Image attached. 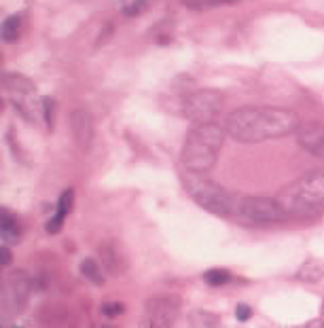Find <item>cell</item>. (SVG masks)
<instances>
[{
  "instance_id": "20",
  "label": "cell",
  "mask_w": 324,
  "mask_h": 328,
  "mask_svg": "<svg viewBox=\"0 0 324 328\" xmlns=\"http://www.w3.org/2000/svg\"><path fill=\"white\" fill-rule=\"evenodd\" d=\"M53 98H43V119L47 123V130H53Z\"/></svg>"
},
{
  "instance_id": "5",
  "label": "cell",
  "mask_w": 324,
  "mask_h": 328,
  "mask_svg": "<svg viewBox=\"0 0 324 328\" xmlns=\"http://www.w3.org/2000/svg\"><path fill=\"white\" fill-rule=\"evenodd\" d=\"M3 87L11 96V104L17 108L21 116H26L30 123H36L43 116V98L39 96L34 83L23 74H7L3 78Z\"/></svg>"
},
{
  "instance_id": "9",
  "label": "cell",
  "mask_w": 324,
  "mask_h": 328,
  "mask_svg": "<svg viewBox=\"0 0 324 328\" xmlns=\"http://www.w3.org/2000/svg\"><path fill=\"white\" fill-rule=\"evenodd\" d=\"M70 130H72V138H75V144L81 150H85L87 153V150L91 148V142H93V119H91V114L85 108L72 110Z\"/></svg>"
},
{
  "instance_id": "16",
  "label": "cell",
  "mask_w": 324,
  "mask_h": 328,
  "mask_svg": "<svg viewBox=\"0 0 324 328\" xmlns=\"http://www.w3.org/2000/svg\"><path fill=\"white\" fill-rule=\"evenodd\" d=\"M19 32H21V17L19 15H11L5 19L3 23V38L7 43H13L19 38Z\"/></svg>"
},
{
  "instance_id": "7",
  "label": "cell",
  "mask_w": 324,
  "mask_h": 328,
  "mask_svg": "<svg viewBox=\"0 0 324 328\" xmlns=\"http://www.w3.org/2000/svg\"><path fill=\"white\" fill-rule=\"evenodd\" d=\"M235 214L252 222V225H265V222H278L288 218L282 206L278 203V199H269V197H244L235 201Z\"/></svg>"
},
{
  "instance_id": "6",
  "label": "cell",
  "mask_w": 324,
  "mask_h": 328,
  "mask_svg": "<svg viewBox=\"0 0 324 328\" xmlns=\"http://www.w3.org/2000/svg\"><path fill=\"white\" fill-rule=\"evenodd\" d=\"M223 102L225 98L219 89H197L180 102V112L193 123H210L221 112Z\"/></svg>"
},
{
  "instance_id": "18",
  "label": "cell",
  "mask_w": 324,
  "mask_h": 328,
  "mask_svg": "<svg viewBox=\"0 0 324 328\" xmlns=\"http://www.w3.org/2000/svg\"><path fill=\"white\" fill-rule=\"evenodd\" d=\"M203 279H206L208 286H225L231 279V275L227 273L225 269H210V271H206V275H203Z\"/></svg>"
},
{
  "instance_id": "15",
  "label": "cell",
  "mask_w": 324,
  "mask_h": 328,
  "mask_svg": "<svg viewBox=\"0 0 324 328\" xmlns=\"http://www.w3.org/2000/svg\"><path fill=\"white\" fill-rule=\"evenodd\" d=\"M3 241L5 243H17L19 241V235H21V231L17 227V220L13 216H9L7 214V210H3Z\"/></svg>"
},
{
  "instance_id": "2",
  "label": "cell",
  "mask_w": 324,
  "mask_h": 328,
  "mask_svg": "<svg viewBox=\"0 0 324 328\" xmlns=\"http://www.w3.org/2000/svg\"><path fill=\"white\" fill-rule=\"evenodd\" d=\"M225 142V130L219 123H197L191 127L183 153H180V163L187 172L203 174L208 172L219 157V150Z\"/></svg>"
},
{
  "instance_id": "4",
  "label": "cell",
  "mask_w": 324,
  "mask_h": 328,
  "mask_svg": "<svg viewBox=\"0 0 324 328\" xmlns=\"http://www.w3.org/2000/svg\"><path fill=\"white\" fill-rule=\"evenodd\" d=\"M183 182L187 193L193 197L203 210L216 214V216H231L235 214V199L231 193H227L223 186L214 184L212 180L199 178V174L187 172L183 174Z\"/></svg>"
},
{
  "instance_id": "10",
  "label": "cell",
  "mask_w": 324,
  "mask_h": 328,
  "mask_svg": "<svg viewBox=\"0 0 324 328\" xmlns=\"http://www.w3.org/2000/svg\"><path fill=\"white\" fill-rule=\"evenodd\" d=\"M297 142L309 155L324 157V125L322 123H301L297 127Z\"/></svg>"
},
{
  "instance_id": "8",
  "label": "cell",
  "mask_w": 324,
  "mask_h": 328,
  "mask_svg": "<svg viewBox=\"0 0 324 328\" xmlns=\"http://www.w3.org/2000/svg\"><path fill=\"white\" fill-rule=\"evenodd\" d=\"M178 320V301L174 297H155L147 301L144 324L153 328H167Z\"/></svg>"
},
{
  "instance_id": "23",
  "label": "cell",
  "mask_w": 324,
  "mask_h": 328,
  "mask_svg": "<svg viewBox=\"0 0 324 328\" xmlns=\"http://www.w3.org/2000/svg\"><path fill=\"white\" fill-rule=\"evenodd\" d=\"M102 313L108 315V318H117V315L123 313V305H121V303H111V301H106V303H102Z\"/></svg>"
},
{
  "instance_id": "13",
  "label": "cell",
  "mask_w": 324,
  "mask_h": 328,
  "mask_svg": "<svg viewBox=\"0 0 324 328\" xmlns=\"http://www.w3.org/2000/svg\"><path fill=\"white\" fill-rule=\"evenodd\" d=\"M299 279H303V282H320V279L324 277V263L318 261V259H309L301 265V269H299L297 273Z\"/></svg>"
},
{
  "instance_id": "17",
  "label": "cell",
  "mask_w": 324,
  "mask_h": 328,
  "mask_svg": "<svg viewBox=\"0 0 324 328\" xmlns=\"http://www.w3.org/2000/svg\"><path fill=\"white\" fill-rule=\"evenodd\" d=\"M189 322H191V326H216L219 324V318H216L214 313H206V311L197 309V311L189 313Z\"/></svg>"
},
{
  "instance_id": "19",
  "label": "cell",
  "mask_w": 324,
  "mask_h": 328,
  "mask_svg": "<svg viewBox=\"0 0 324 328\" xmlns=\"http://www.w3.org/2000/svg\"><path fill=\"white\" fill-rule=\"evenodd\" d=\"M64 218H66V212H62V210H57L55 216H51L49 220H47V225H45L47 233H59V231H62V227H64Z\"/></svg>"
},
{
  "instance_id": "11",
  "label": "cell",
  "mask_w": 324,
  "mask_h": 328,
  "mask_svg": "<svg viewBox=\"0 0 324 328\" xmlns=\"http://www.w3.org/2000/svg\"><path fill=\"white\" fill-rule=\"evenodd\" d=\"M11 290V301H13V311H23V307L28 305V299H30V279L23 271H15L9 279V286Z\"/></svg>"
},
{
  "instance_id": "14",
  "label": "cell",
  "mask_w": 324,
  "mask_h": 328,
  "mask_svg": "<svg viewBox=\"0 0 324 328\" xmlns=\"http://www.w3.org/2000/svg\"><path fill=\"white\" fill-rule=\"evenodd\" d=\"M81 273H83V277H87L95 286H104V282H106L102 269H100L98 263H95V259H83L81 261Z\"/></svg>"
},
{
  "instance_id": "3",
  "label": "cell",
  "mask_w": 324,
  "mask_h": 328,
  "mask_svg": "<svg viewBox=\"0 0 324 328\" xmlns=\"http://www.w3.org/2000/svg\"><path fill=\"white\" fill-rule=\"evenodd\" d=\"M278 203L286 216H314L324 208V172L311 170L299 180L288 184L278 195Z\"/></svg>"
},
{
  "instance_id": "24",
  "label": "cell",
  "mask_w": 324,
  "mask_h": 328,
  "mask_svg": "<svg viewBox=\"0 0 324 328\" xmlns=\"http://www.w3.org/2000/svg\"><path fill=\"white\" fill-rule=\"evenodd\" d=\"M250 315H252V309L246 305V303H239L237 309H235V318H237L239 322H246V320L250 318Z\"/></svg>"
},
{
  "instance_id": "22",
  "label": "cell",
  "mask_w": 324,
  "mask_h": 328,
  "mask_svg": "<svg viewBox=\"0 0 324 328\" xmlns=\"http://www.w3.org/2000/svg\"><path fill=\"white\" fill-rule=\"evenodd\" d=\"M144 9H147V0H131L127 7H123V15L125 17H134V15L142 13Z\"/></svg>"
},
{
  "instance_id": "25",
  "label": "cell",
  "mask_w": 324,
  "mask_h": 328,
  "mask_svg": "<svg viewBox=\"0 0 324 328\" xmlns=\"http://www.w3.org/2000/svg\"><path fill=\"white\" fill-rule=\"evenodd\" d=\"M0 254H3V267H9L11 265V252L7 245H3V250H0Z\"/></svg>"
},
{
  "instance_id": "12",
  "label": "cell",
  "mask_w": 324,
  "mask_h": 328,
  "mask_svg": "<svg viewBox=\"0 0 324 328\" xmlns=\"http://www.w3.org/2000/svg\"><path fill=\"white\" fill-rule=\"evenodd\" d=\"M100 259H102V263H104V267H106V271H111V273H115V275L123 273L125 267H127L125 256L117 250V245H115L113 241H104V243L100 245Z\"/></svg>"
},
{
  "instance_id": "21",
  "label": "cell",
  "mask_w": 324,
  "mask_h": 328,
  "mask_svg": "<svg viewBox=\"0 0 324 328\" xmlns=\"http://www.w3.org/2000/svg\"><path fill=\"white\" fill-rule=\"evenodd\" d=\"M72 199H75V191L72 189H66L62 195H59V201H57V210H62V212H70L72 210Z\"/></svg>"
},
{
  "instance_id": "1",
  "label": "cell",
  "mask_w": 324,
  "mask_h": 328,
  "mask_svg": "<svg viewBox=\"0 0 324 328\" xmlns=\"http://www.w3.org/2000/svg\"><path fill=\"white\" fill-rule=\"evenodd\" d=\"M301 125L299 116L286 108H271V106H246L237 108L227 116L225 132L237 142L255 144L265 140L284 138L297 132Z\"/></svg>"
}]
</instances>
